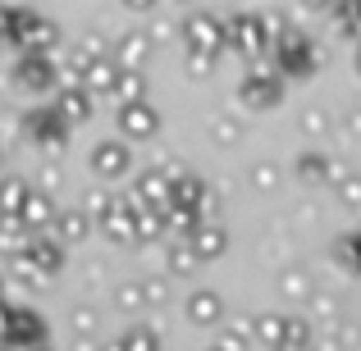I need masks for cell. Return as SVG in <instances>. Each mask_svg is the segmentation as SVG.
I'll list each match as a JSON object with an SVG mask.
<instances>
[{"instance_id": "obj_1", "label": "cell", "mask_w": 361, "mask_h": 351, "mask_svg": "<svg viewBox=\"0 0 361 351\" xmlns=\"http://www.w3.org/2000/svg\"><path fill=\"white\" fill-rule=\"evenodd\" d=\"M224 27H229V46L243 55L247 64L252 60H265L274 46V37L283 32V14H256V9H238V14L224 18Z\"/></svg>"}, {"instance_id": "obj_2", "label": "cell", "mask_w": 361, "mask_h": 351, "mask_svg": "<svg viewBox=\"0 0 361 351\" xmlns=\"http://www.w3.org/2000/svg\"><path fill=\"white\" fill-rule=\"evenodd\" d=\"M270 60H274V69H279V78L288 82V78H311L316 64H320V51L302 27H283L270 46Z\"/></svg>"}, {"instance_id": "obj_3", "label": "cell", "mask_w": 361, "mask_h": 351, "mask_svg": "<svg viewBox=\"0 0 361 351\" xmlns=\"http://www.w3.org/2000/svg\"><path fill=\"white\" fill-rule=\"evenodd\" d=\"M283 101V78L279 69H274V60L265 55V60H252L247 64V73L238 78V106L252 110V115H261V110H274Z\"/></svg>"}, {"instance_id": "obj_4", "label": "cell", "mask_w": 361, "mask_h": 351, "mask_svg": "<svg viewBox=\"0 0 361 351\" xmlns=\"http://www.w3.org/2000/svg\"><path fill=\"white\" fill-rule=\"evenodd\" d=\"M87 165H92V174L101 178V187L115 192V183H123V178L133 174V146L123 137H101L97 146L87 151Z\"/></svg>"}, {"instance_id": "obj_5", "label": "cell", "mask_w": 361, "mask_h": 351, "mask_svg": "<svg viewBox=\"0 0 361 351\" xmlns=\"http://www.w3.org/2000/svg\"><path fill=\"white\" fill-rule=\"evenodd\" d=\"M123 201L133 205V215H169V210H174V187H169V178L142 169V174L128 183Z\"/></svg>"}, {"instance_id": "obj_6", "label": "cell", "mask_w": 361, "mask_h": 351, "mask_svg": "<svg viewBox=\"0 0 361 351\" xmlns=\"http://www.w3.org/2000/svg\"><path fill=\"white\" fill-rule=\"evenodd\" d=\"M14 82L32 96H46V91L60 87V55H37V51H18L14 60Z\"/></svg>"}, {"instance_id": "obj_7", "label": "cell", "mask_w": 361, "mask_h": 351, "mask_svg": "<svg viewBox=\"0 0 361 351\" xmlns=\"http://www.w3.org/2000/svg\"><path fill=\"white\" fill-rule=\"evenodd\" d=\"M224 46H229V27H224L220 14H211V9H197V14L183 18V51L220 55Z\"/></svg>"}, {"instance_id": "obj_8", "label": "cell", "mask_w": 361, "mask_h": 351, "mask_svg": "<svg viewBox=\"0 0 361 351\" xmlns=\"http://www.w3.org/2000/svg\"><path fill=\"white\" fill-rule=\"evenodd\" d=\"M23 132H27V141H32L37 151H46V155H55V151L69 141V123H64L60 115H55V106H32L23 115Z\"/></svg>"}, {"instance_id": "obj_9", "label": "cell", "mask_w": 361, "mask_h": 351, "mask_svg": "<svg viewBox=\"0 0 361 351\" xmlns=\"http://www.w3.org/2000/svg\"><path fill=\"white\" fill-rule=\"evenodd\" d=\"M46 324L42 310L32 306H9V333H5V347H27V351H46Z\"/></svg>"}, {"instance_id": "obj_10", "label": "cell", "mask_w": 361, "mask_h": 351, "mask_svg": "<svg viewBox=\"0 0 361 351\" xmlns=\"http://www.w3.org/2000/svg\"><path fill=\"white\" fill-rule=\"evenodd\" d=\"M115 128L123 141H151L160 132V110L151 101H137V106H123L115 110Z\"/></svg>"}, {"instance_id": "obj_11", "label": "cell", "mask_w": 361, "mask_h": 351, "mask_svg": "<svg viewBox=\"0 0 361 351\" xmlns=\"http://www.w3.org/2000/svg\"><path fill=\"white\" fill-rule=\"evenodd\" d=\"M293 178H298L302 187H320V183H329V178H338V183H343L348 169H343V165H334L325 151L311 146V151H302V155L293 160Z\"/></svg>"}, {"instance_id": "obj_12", "label": "cell", "mask_w": 361, "mask_h": 351, "mask_svg": "<svg viewBox=\"0 0 361 351\" xmlns=\"http://www.w3.org/2000/svg\"><path fill=\"white\" fill-rule=\"evenodd\" d=\"M183 315L192 328H215V324H224V297L215 288H192L183 301Z\"/></svg>"}, {"instance_id": "obj_13", "label": "cell", "mask_w": 361, "mask_h": 351, "mask_svg": "<svg viewBox=\"0 0 361 351\" xmlns=\"http://www.w3.org/2000/svg\"><path fill=\"white\" fill-rule=\"evenodd\" d=\"M151 55H156V37L142 32V27H133V32H123L115 42V64H119V69H137L142 73Z\"/></svg>"}, {"instance_id": "obj_14", "label": "cell", "mask_w": 361, "mask_h": 351, "mask_svg": "<svg viewBox=\"0 0 361 351\" xmlns=\"http://www.w3.org/2000/svg\"><path fill=\"white\" fill-rule=\"evenodd\" d=\"M92 101H97V96H92L82 82H73V87H60V91H55L51 106H55V115L69 123V128H78V123L92 119Z\"/></svg>"}, {"instance_id": "obj_15", "label": "cell", "mask_w": 361, "mask_h": 351, "mask_svg": "<svg viewBox=\"0 0 361 351\" xmlns=\"http://www.w3.org/2000/svg\"><path fill=\"white\" fill-rule=\"evenodd\" d=\"M23 229L32 233V237H42V233H51L55 229V219H60V205H55V196L51 192H37L32 187V196H27V205H23Z\"/></svg>"}, {"instance_id": "obj_16", "label": "cell", "mask_w": 361, "mask_h": 351, "mask_svg": "<svg viewBox=\"0 0 361 351\" xmlns=\"http://www.w3.org/2000/svg\"><path fill=\"white\" fill-rule=\"evenodd\" d=\"M101 233L110 237V242H119V246H137V215H133V205L123 201V192L115 196V210L106 215V219L97 224Z\"/></svg>"}, {"instance_id": "obj_17", "label": "cell", "mask_w": 361, "mask_h": 351, "mask_svg": "<svg viewBox=\"0 0 361 351\" xmlns=\"http://www.w3.org/2000/svg\"><path fill=\"white\" fill-rule=\"evenodd\" d=\"M60 42H64L60 23H55V18H42V14H32V18H27V32H23V46H18V51L55 55V51H60Z\"/></svg>"}, {"instance_id": "obj_18", "label": "cell", "mask_w": 361, "mask_h": 351, "mask_svg": "<svg viewBox=\"0 0 361 351\" xmlns=\"http://www.w3.org/2000/svg\"><path fill=\"white\" fill-rule=\"evenodd\" d=\"M188 246H192V255L202 264L206 260H220V255L229 251V229H224L220 219H215V224H197V233L188 237Z\"/></svg>"}, {"instance_id": "obj_19", "label": "cell", "mask_w": 361, "mask_h": 351, "mask_svg": "<svg viewBox=\"0 0 361 351\" xmlns=\"http://www.w3.org/2000/svg\"><path fill=\"white\" fill-rule=\"evenodd\" d=\"M274 288H279L283 301H311L316 297V279H311L307 264H283L279 279H274Z\"/></svg>"}, {"instance_id": "obj_20", "label": "cell", "mask_w": 361, "mask_h": 351, "mask_svg": "<svg viewBox=\"0 0 361 351\" xmlns=\"http://www.w3.org/2000/svg\"><path fill=\"white\" fill-rule=\"evenodd\" d=\"M92 229H97V224L87 219V210H82V205H73V210H60L51 237H55V242H64V246H78V242H87Z\"/></svg>"}, {"instance_id": "obj_21", "label": "cell", "mask_w": 361, "mask_h": 351, "mask_svg": "<svg viewBox=\"0 0 361 351\" xmlns=\"http://www.w3.org/2000/svg\"><path fill=\"white\" fill-rule=\"evenodd\" d=\"M64 251H69V246H64V242H55L51 233L32 237V246H27V255H32V260H37V269H42L46 279H55V274L64 269V260H69V255H64Z\"/></svg>"}, {"instance_id": "obj_22", "label": "cell", "mask_w": 361, "mask_h": 351, "mask_svg": "<svg viewBox=\"0 0 361 351\" xmlns=\"http://www.w3.org/2000/svg\"><path fill=\"white\" fill-rule=\"evenodd\" d=\"M27 196H32V183L18 174H5L0 178V219H18L27 205Z\"/></svg>"}, {"instance_id": "obj_23", "label": "cell", "mask_w": 361, "mask_h": 351, "mask_svg": "<svg viewBox=\"0 0 361 351\" xmlns=\"http://www.w3.org/2000/svg\"><path fill=\"white\" fill-rule=\"evenodd\" d=\"M169 187H174V205H178V210H192V215L202 210V201L211 196V183H206L202 174H192V169H188L183 178H174Z\"/></svg>"}, {"instance_id": "obj_24", "label": "cell", "mask_w": 361, "mask_h": 351, "mask_svg": "<svg viewBox=\"0 0 361 351\" xmlns=\"http://www.w3.org/2000/svg\"><path fill=\"white\" fill-rule=\"evenodd\" d=\"M206 137H211V146H220V151L243 146L247 123H243L238 115H211V123H206Z\"/></svg>"}, {"instance_id": "obj_25", "label": "cell", "mask_w": 361, "mask_h": 351, "mask_svg": "<svg viewBox=\"0 0 361 351\" xmlns=\"http://www.w3.org/2000/svg\"><path fill=\"white\" fill-rule=\"evenodd\" d=\"M119 64H115V55H110V60H101V64H92L87 73H82V87L92 91V96H110L115 101V87H119Z\"/></svg>"}, {"instance_id": "obj_26", "label": "cell", "mask_w": 361, "mask_h": 351, "mask_svg": "<svg viewBox=\"0 0 361 351\" xmlns=\"http://www.w3.org/2000/svg\"><path fill=\"white\" fill-rule=\"evenodd\" d=\"M256 343V315H233L229 324H224V333H220V351H247Z\"/></svg>"}, {"instance_id": "obj_27", "label": "cell", "mask_w": 361, "mask_h": 351, "mask_svg": "<svg viewBox=\"0 0 361 351\" xmlns=\"http://www.w3.org/2000/svg\"><path fill=\"white\" fill-rule=\"evenodd\" d=\"M197 269H202V260L192 255L188 242H169L165 246V279H192Z\"/></svg>"}, {"instance_id": "obj_28", "label": "cell", "mask_w": 361, "mask_h": 351, "mask_svg": "<svg viewBox=\"0 0 361 351\" xmlns=\"http://www.w3.org/2000/svg\"><path fill=\"white\" fill-rule=\"evenodd\" d=\"M110 306L119 310V315H142L147 310V288H142V279H123L115 292H110Z\"/></svg>"}, {"instance_id": "obj_29", "label": "cell", "mask_w": 361, "mask_h": 351, "mask_svg": "<svg viewBox=\"0 0 361 351\" xmlns=\"http://www.w3.org/2000/svg\"><path fill=\"white\" fill-rule=\"evenodd\" d=\"M27 246H32V233L23 229V219H0V255H5V260L23 255Z\"/></svg>"}, {"instance_id": "obj_30", "label": "cell", "mask_w": 361, "mask_h": 351, "mask_svg": "<svg viewBox=\"0 0 361 351\" xmlns=\"http://www.w3.org/2000/svg\"><path fill=\"white\" fill-rule=\"evenodd\" d=\"M316 343V324H311L307 315H288V324H283V347L279 351H311Z\"/></svg>"}, {"instance_id": "obj_31", "label": "cell", "mask_w": 361, "mask_h": 351, "mask_svg": "<svg viewBox=\"0 0 361 351\" xmlns=\"http://www.w3.org/2000/svg\"><path fill=\"white\" fill-rule=\"evenodd\" d=\"M283 324H288V315H279V310L256 315V343H261L265 351H279L283 347Z\"/></svg>"}, {"instance_id": "obj_32", "label": "cell", "mask_w": 361, "mask_h": 351, "mask_svg": "<svg viewBox=\"0 0 361 351\" xmlns=\"http://www.w3.org/2000/svg\"><path fill=\"white\" fill-rule=\"evenodd\" d=\"M137 101H147V73L123 69V73H119V87H115V110L137 106Z\"/></svg>"}, {"instance_id": "obj_33", "label": "cell", "mask_w": 361, "mask_h": 351, "mask_svg": "<svg viewBox=\"0 0 361 351\" xmlns=\"http://www.w3.org/2000/svg\"><path fill=\"white\" fill-rule=\"evenodd\" d=\"M119 347L123 351H160L165 343H160V328L156 324H133L119 333Z\"/></svg>"}, {"instance_id": "obj_34", "label": "cell", "mask_w": 361, "mask_h": 351, "mask_svg": "<svg viewBox=\"0 0 361 351\" xmlns=\"http://www.w3.org/2000/svg\"><path fill=\"white\" fill-rule=\"evenodd\" d=\"M27 18H32V9H5L0 5V42L5 46H23Z\"/></svg>"}, {"instance_id": "obj_35", "label": "cell", "mask_w": 361, "mask_h": 351, "mask_svg": "<svg viewBox=\"0 0 361 351\" xmlns=\"http://www.w3.org/2000/svg\"><path fill=\"white\" fill-rule=\"evenodd\" d=\"M298 132H302L307 141H320V137L329 132V110H325V106H307V110L298 115Z\"/></svg>"}, {"instance_id": "obj_36", "label": "cell", "mask_w": 361, "mask_h": 351, "mask_svg": "<svg viewBox=\"0 0 361 351\" xmlns=\"http://www.w3.org/2000/svg\"><path fill=\"white\" fill-rule=\"evenodd\" d=\"M9 279H14V283H23V288H42V283H46V274L37 269V260L23 251V255H14V260H9Z\"/></svg>"}, {"instance_id": "obj_37", "label": "cell", "mask_w": 361, "mask_h": 351, "mask_svg": "<svg viewBox=\"0 0 361 351\" xmlns=\"http://www.w3.org/2000/svg\"><path fill=\"white\" fill-rule=\"evenodd\" d=\"M279 165H274V160H256L252 169H247V183L256 187V192H274V187H279Z\"/></svg>"}, {"instance_id": "obj_38", "label": "cell", "mask_w": 361, "mask_h": 351, "mask_svg": "<svg viewBox=\"0 0 361 351\" xmlns=\"http://www.w3.org/2000/svg\"><path fill=\"white\" fill-rule=\"evenodd\" d=\"M115 196H119V192H110V187H97V192H92L87 201H82V210H87V219H92V224H101V219H106L110 210H115Z\"/></svg>"}, {"instance_id": "obj_39", "label": "cell", "mask_w": 361, "mask_h": 351, "mask_svg": "<svg viewBox=\"0 0 361 351\" xmlns=\"http://www.w3.org/2000/svg\"><path fill=\"white\" fill-rule=\"evenodd\" d=\"M69 328H73V333H97V328H101V310L87 306V301H78V306L69 310Z\"/></svg>"}, {"instance_id": "obj_40", "label": "cell", "mask_w": 361, "mask_h": 351, "mask_svg": "<svg viewBox=\"0 0 361 351\" xmlns=\"http://www.w3.org/2000/svg\"><path fill=\"white\" fill-rule=\"evenodd\" d=\"M329 18H334V27L343 37H361V5H338Z\"/></svg>"}, {"instance_id": "obj_41", "label": "cell", "mask_w": 361, "mask_h": 351, "mask_svg": "<svg viewBox=\"0 0 361 351\" xmlns=\"http://www.w3.org/2000/svg\"><path fill=\"white\" fill-rule=\"evenodd\" d=\"M165 233V215H137V242H160Z\"/></svg>"}, {"instance_id": "obj_42", "label": "cell", "mask_w": 361, "mask_h": 351, "mask_svg": "<svg viewBox=\"0 0 361 351\" xmlns=\"http://www.w3.org/2000/svg\"><path fill=\"white\" fill-rule=\"evenodd\" d=\"M215 60H220V55H206V51H183V69L192 73V78H206V73L215 69Z\"/></svg>"}, {"instance_id": "obj_43", "label": "cell", "mask_w": 361, "mask_h": 351, "mask_svg": "<svg viewBox=\"0 0 361 351\" xmlns=\"http://www.w3.org/2000/svg\"><path fill=\"white\" fill-rule=\"evenodd\" d=\"M338 187V201L348 205V210H361V178L357 174H348L343 183H334Z\"/></svg>"}, {"instance_id": "obj_44", "label": "cell", "mask_w": 361, "mask_h": 351, "mask_svg": "<svg viewBox=\"0 0 361 351\" xmlns=\"http://www.w3.org/2000/svg\"><path fill=\"white\" fill-rule=\"evenodd\" d=\"M142 288H147V310L169 301V279H142Z\"/></svg>"}, {"instance_id": "obj_45", "label": "cell", "mask_w": 361, "mask_h": 351, "mask_svg": "<svg viewBox=\"0 0 361 351\" xmlns=\"http://www.w3.org/2000/svg\"><path fill=\"white\" fill-rule=\"evenodd\" d=\"M307 306H311V315H307V319H311V324H316V319H334V310H338V306H334V301H329V297H325V292H316V297H311V301H307Z\"/></svg>"}, {"instance_id": "obj_46", "label": "cell", "mask_w": 361, "mask_h": 351, "mask_svg": "<svg viewBox=\"0 0 361 351\" xmlns=\"http://www.w3.org/2000/svg\"><path fill=\"white\" fill-rule=\"evenodd\" d=\"M60 183H64V169H60V165H46V169H42V192H55Z\"/></svg>"}, {"instance_id": "obj_47", "label": "cell", "mask_w": 361, "mask_h": 351, "mask_svg": "<svg viewBox=\"0 0 361 351\" xmlns=\"http://www.w3.org/2000/svg\"><path fill=\"white\" fill-rule=\"evenodd\" d=\"M343 128H348V137H361V101H357V106H348Z\"/></svg>"}, {"instance_id": "obj_48", "label": "cell", "mask_w": 361, "mask_h": 351, "mask_svg": "<svg viewBox=\"0 0 361 351\" xmlns=\"http://www.w3.org/2000/svg\"><path fill=\"white\" fill-rule=\"evenodd\" d=\"M5 333H9V306L0 301V347H5Z\"/></svg>"}, {"instance_id": "obj_49", "label": "cell", "mask_w": 361, "mask_h": 351, "mask_svg": "<svg viewBox=\"0 0 361 351\" xmlns=\"http://www.w3.org/2000/svg\"><path fill=\"white\" fill-rule=\"evenodd\" d=\"M5 160H9V146H5V137H0V178H5Z\"/></svg>"}, {"instance_id": "obj_50", "label": "cell", "mask_w": 361, "mask_h": 351, "mask_svg": "<svg viewBox=\"0 0 361 351\" xmlns=\"http://www.w3.org/2000/svg\"><path fill=\"white\" fill-rule=\"evenodd\" d=\"M0 301H5V283H0Z\"/></svg>"}, {"instance_id": "obj_51", "label": "cell", "mask_w": 361, "mask_h": 351, "mask_svg": "<svg viewBox=\"0 0 361 351\" xmlns=\"http://www.w3.org/2000/svg\"><path fill=\"white\" fill-rule=\"evenodd\" d=\"M357 69H361V51H357Z\"/></svg>"}, {"instance_id": "obj_52", "label": "cell", "mask_w": 361, "mask_h": 351, "mask_svg": "<svg viewBox=\"0 0 361 351\" xmlns=\"http://www.w3.org/2000/svg\"><path fill=\"white\" fill-rule=\"evenodd\" d=\"M0 351H9V347H0Z\"/></svg>"}, {"instance_id": "obj_53", "label": "cell", "mask_w": 361, "mask_h": 351, "mask_svg": "<svg viewBox=\"0 0 361 351\" xmlns=\"http://www.w3.org/2000/svg\"><path fill=\"white\" fill-rule=\"evenodd\" d=\"M211 351H220V347H211Z\"/></svg>"}]
</instances>
